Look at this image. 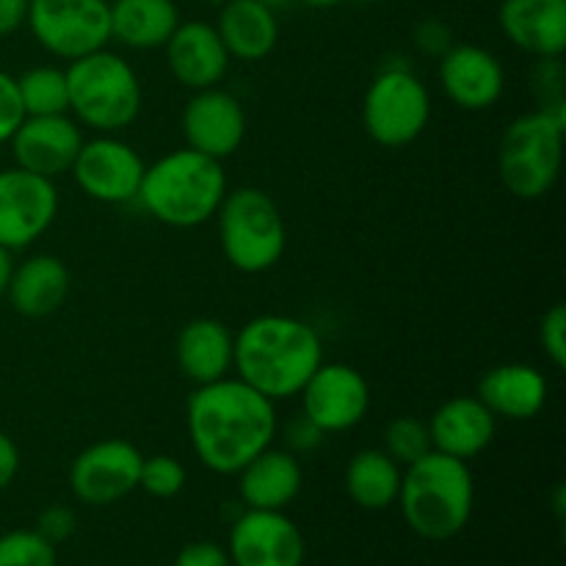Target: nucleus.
Segmentation results:
<instances>
[{"label": "nucleus", "mask_w": 566, "mask_h": 566, "mask_svg": "<svg viewBox=\"0 0 566 566\" xmlns=\"http://www.w3.org/2000/svg\"><path fill=\"white\" fill-rule=\"evenodd\" d=\"M186 429L202 468L216 475H235L260 451L274 446L280 418L271 398L238 376H224L191 392Z\"/></svg>", "instance_id": "f257e3e1"}, {"label": "nucleus", "mask_w": 566, "mask_h": 566, "mask_svg": "<svg viewBox=\"0 0 566 566\" xmlns=\"http://www.w3.org/2000/svg\"><path fill=\"white\" fill-rule=\"evenodd\" d=\"M324 363V340L313 324L293 315H258L247 321L232 346V370L271 401L298 398Z\"/></svg>", "instance_id": "f03ea898"}, {"label": "nucleus", "mask_w": 566, "mask_h": 566, "mask_svg": "<svg viewBox=\"0 0 566 566\" xmlns=\"http://www.w3.org/2000/svg\"><path fill=\"white\" fill-rule=\"evenodd\" d=\"M221 160L191 147L171 149L144 169L136 202L144 213L171 230H193L216 219L227 197Z\"/></svg>", "instance_id": "7ed1b4c3"}, {"label": "nucleus", "mask_w": 566, "mask_h": 566, "mask_svg": "<svg viewBox=\"0 0 566 566\" xmlns=\"http://www.w3.org/2000/svg\"><path fill=\"white\" fill-rule=\"evenodd\" d=\"M396 506L415 536L426 542H451L468 528L475 509V481L470 462L429 451L407 464Z\"/></svg>", "instance_id": "20e7f679"}, {"label": "nucleus", "mask_w": 566, "mask_h": 566, "mask_svg": "<svg viewBox=\"0 0 566 566\" xmlns=\"http://www.w3.org/2000/svg\"><path fill=\"white\" fill-rule=\"evenodd\" d=\"M70 114L81 127L119 136L142 116L144 86L125 55L103 48L66 66Z\"/></svg>", "instance_id": "39448f33"}, {"label": "nucleus", "mask_w": 566, "mask_h": 566, "mask_svg": "<svg viewBox=\"0 0 566 566\" xmlns=\"http://www.w3.org/2000/svg\"><path fill=\"white\" fill-rule=\"evenodd\" d=\"M566 103L536 108L509 122L497 142L503 188L523 202L547 197L562 177Z\"/></svg>", "instance_id": "423d86ee"}, {"label": "nucleus", "mask_w": 566, "mask_h": 566, "mask_svg": "<svg viewBox=\"0 0 566 566\" xmlns=\"http://www.w3.org/2000/svg\"><path fill=\"white\" fill-rule=\"evenodd\" d=\"M216 224L224 260L241 274H265L285 254L287 227L282 210L260 188L241 186L227 191Z\"/></svg>", "instance_id": "0eeeda50"}, {"label": "nucleus", "mask_w": 566, "mask_h": 566, "mask_svg": "<svg viewBox=\"0 0 566 566\" xmlns=\"http://www.w3.org/2000/svg\"><path fill=\"white\" fill-rule=\"evenodd\" d=\"M431 122V94L409 64L381 66L363 99V125L379 147L401 149L418 142Z\"/></svg>", "instance_id": "6e6552de"}, {"label": "nucleus", "mask_w": 566, "mask_h": 566, "mask_svg": "<svg viewBox=\"0 0 566 566\" xmlns=\"http://www.w3.org/2000/svg\"><path fill=\"white\" fill-rule=\"evenodd\" d=\"M28 28L42 50L61 61H75L111 42L108 0H31Z\"/></svg>", "instance_id": "1a4fd4ad"}, {"label": "nucleus", "mask_w": 566, "mask_h": 566, "mask_svg": "<svg viewBox=\"0 0 566 566\" xmlns=\"http://www.w3.org/2000/svg\"><path fill=\"white\" fill-rule=\"evenodd\" d=\"M55 180L11 166L0 169V247L9 252L33 247L59 219Z\"/></svg>", "instance_id": "9d476101"}, {"label": "nucleus", "mask_w": 566, "mask_h": 566, "mask_svg": "<svg viewBox=\"0 0 566 566\" xmlns=\"http://www.w3.org/2000/svg\"><path fill=\"white\" fill-rule=\"evenodd\" d=\"M147 164L125 138L97 133L81 144L70 175L88 199L99 205L136 202Z\"/></svg>", "instance_id": "9b49d317"}, {"label": "nucleus", "mask_w": 566, "mask_h": 566, "mask_svg": "<svg viewBox=\"0 0 566 566\" xmlns=\"http://www.w3.org/2000/svg\"><path fill=\"white\" fill-rule=\"evenodd\" d=\"M142 451L127 440H99L70 464V490L83 506H114L138 490Z\"/></svg>", "instance_id": "f8f14e48"}, {"label": "nucleus", "mask_w": 566, "mask_h": 566, "mask_svg": "<svg viewBox=\"0 0 566 566\" xmlns=\"http://www.w3.org/2000/svg\"><path fill=\"white\" fill-rule=\"evenodd\" d=\"M298 398L304 418L313 420L329 437L363 423L370 409V385L354 365L321 363Z\"/></svg>", "instance_id": "ddd939ff"}, {"label": "nucleus", "mask_w": 566, "mask_h": 566, "mask_svg": "<svg viewBox=\"0 0 566 566\" xmlns=\"http://www.w3.org/2000/svg\"><path fill=\"white\" fill-rule=\"evenodd\" d=\"M227 556L232 566H304V534L285 512L243 509L232 520Z\"/></svg>", "instance_id": "4468645a"}, {"label": "nucleus", "mask_w": 566, "mask_h": 566, "mask_svg": "<svg viewBox=\"0 0 566 566\" xmlns=\"http://www.w3.org/2000/svg\"><path fill=\"white\" fill-rule=\"evenodd\" d=\"M180 127L186 147L208 158L224 160L241 149L249 122L235 94L221 86H210L191 92L182 108Z\"/></svg>", "instance_id": "2eb2a0df"}, {"label": "nucleus", "mask_w": 566, "mask_h": 566, "mask_svg": "<svg viewBox=\"0 0 566 566\" xmlns=\"http://www.w3.org/2000/svg\"><path fill=\"white\" fill-rule=\"evenodd\" d=\"M83 142V127L70 114H53L25 116L9 138V147L14 166L55 180L70 175Z\"/></svg>", "instance_id": "dca6fc26"}, {"label": "nucleus", "mask_w": 566, "mask_h": 566, "mask_svg": "<svg viewBox=\"0 0 566 566\" xmlns=\"http://www.w3.org/2000/svg\"><path fill=\"white\" fill-rule=\"evenodd\" d=\"M440 86L462 111H490L506 92V70L481 44H453L440 59Z\"/></svg>", "instance_id": "f3484780"}, {"label": "nucleus", "mask_w": 566, "mask_h": 566, "mask_svg": "<svg viewBox=\"0 0 566 566\" xmlns=\"http://www.w3.org/2000/svg\"><path fill=\"white\" fill-rule=\"evenodd\" d=\"M164 53L171 77L188 92L219 86L232 61L213 22L205 20H180L169 42L164 44Z\"/></svg>", "instance_id": "a211bd4d"}, {"label": "nucleus", "mask_w": 566, "mask_h": 566, "mask_svg": "<svg viewBox=\"0 0 566 566\" xmlns=\"http://www.w3.org/2000/svg\"><path fill=\"white\" fill-rule=\"evenodd\" d=\"M431 448L446 457L479 459L495 442L497 418L479 401V396L448 398L429 418Z\"/></svg>", "instance_id": "6ab92c4d"}, {"label": "nucleus", "mask_w": 566, "mask_h": 566, "mask_svg": "<svg viewBox=\"0 0 566 566\" xmlns=\"http://www.w3.org/2000/svg\"><path fill=\"white\" fill-rule=\"evenodd\" d=\"M497 22L509 42L534 59L566 50V0H501Z\"/></svg>", "instance_id": "aec40b11"}, {"label": "nucleus", "mask_w": 566, "mask_h": 566, "mask_svg": "<svg viewBox=\"0 0 566 566\" xmlns=\"http://www.w3.org/2000/svg\"><path fill=\"white\" fill-rule=\"evenodd\" d=\"M235 475L243 506L263 512H285L304 484V470L296 453L274 446L260 451Z\"/></svg>", "instance_id": "412c9836"}, {"label": "nucleus", "mask_w": 566, "mask_h": 566, "mask_svg": "<svg viewBox=\"0 0 566 566\" xmlns=\"http://www.w3.org/2000/svg\"><path fill=\"white\" fill-rule=\"evenodd\" d=\"M479 401L497 420H534L547 403V379L534 365H497L481 376Z\"/></svg>", "instance_id": "4be33fe9"}, {"label": "nucleus", "mask_w": 566, "mask_h": 566, "mask_svg": "<svg viewBox=\"0 0 566 566\" xmlns=\"http://www.w3.org/2000/svg\"><path fill=\"white\" fill-rule=\"evenodd\" d=\"M221 42L235 61H263L280 44V17L260 0H227L216 20Z\"/></svg>", "instance_id": "5701e85b"}, {"label": "nucleus", "mask_w": 566, "mask_h": 566, "mask_svg": "<svg viewBox=\"0 0 566 566\" xmlns=\"http://www.w3.org/2000/svg\"><path fill=\"white\" fill-rule=\"evenodd\" d=\"M235 335L230 326L216 318H193L177 335V368L193 385H210L232 370Z\"/></svg>", "instance_id": "b1692460"}, {"label": "nucleus", "mask_w": 566, "mask_h": 566, "mask_svg": "<svg viewBox=\"0 0 566 566\" xmlns=\"http://www.w3.org/2000/svg\"><path fill=\"white\" fill-rule=\"evenodd\" d=\"M11 307L25 318H48L64 307L70 296V271L55 254H31L14 265L9 282Z\"/></svg>", "instance_id": "393cba45"}, {"label": "nucleus", "mask_w": 566, "mask_h": 566, "mask_svg": "<svg viewBox=\"0 0 566 566\" xmlns=\"http://www.w3.org/2000/svg\"><path fill=\"white\" fill-rule=\"evenodd\" d=\"M180 25L175 0H114L111 42L127 50H160Z\"/></svg>", "instance_id": "a878e982"}, {"label": "nucleus", "mask_w": 566, "mask_h": 566, "mask_svg": "<svg viewBox=\"0 0 566 566\" xmlns=\"http://www.w3.org/2000/svg\"><path fill=\"white\" fill-rule=\"evenodd\" d=\"M403 468L381 448H363L346 468V492L365 512H385L396 506Z\"/></svg>", "instance_id": "bb28decb"}, {"label": "nucleus", "mask_w": 566, "mask_h": 566, "mask_svg": "<svg viewBox=\"0 0 566 566\" xmlns=\"http://www.w3.org/2000/svg\"><path fill=\"white\" fill-rule=\"evenodd\" d=\"M17 92L25 116L70 114V92H66V72L53 64L31 66L17 77Z\"/></svg>", "instance_id": "cd10ccee"}, {"label": "nucleus", "mask_w": 566, "mask_h": 566, "mask_svg": "<svg viewBox=\"0 0 566 566\" xmlns=\"http://www.w3.org/2000/svg\"><path fill=\"white\" fill-rule=\"evenodd\" d=\"M381 451L390 459H396L401 468L418 462L426 453L434 451V448H431L429 426L418 418H409V415L390 420V423L385 426V434H381Z\"/></svg>", "instance_id": "c85d7f7f"}, {"label": "nucleus", "mask_w": 566, "mask_h": 566, "mask_svg": "<svg viewBox=\"0 0 566 566\" xmlns=\"http://www.w3.org/2000/svg\"><path fill=\"white\" fill-rule=\"evenodd\" d=\"M0 566H59V547L36 528L0 534Z\"/></svg>", "instance_id": "c756f323"}, {"label": "nucleus", "mask_w": 566, "mask_h": 566, "mask_svg": "<svg viewBox=\"0 0 566 566\" xmlns=\"http://www.w3.org/2000/svg\"><path fill=\"white\" fill-rule=\"evenodd\" d=\"M186 464L175 457H166V453H155V457L144 459L142 462V475H138V490H144L147 495L158 497V501H171V497L180 495L186 490Z\"/></svg>", "instance_id": "7c9ffc66"}, {"label": "nucleus", "mask_w": 566, "mask_h": 566, "mask_svg": "<svg viewBox=\"0 0 566 566\" xmlns=\"http://www.w3.org/2000/svg\"><path fill=\"white\" fill-rule=\"evenodd\" d=\"M539 343L545 348V357L551 359L553 368H566V307L553 304L539 324Z\"/></svg>", "instance_id": "2f4dec72"}, {"label": "nucleus", "mask_w": 566, "mask_h": 566, "mask_svg": "<svg viewBox=\"0 0 566 566\" xmlns=\"http://www.w3.org/2000/svg\"><path fill=\"white\" fill-rule=\"evenodd\" d=\"M564 83H566V72L562 64V55H558V59H536L534 92L536 97H539V108L566 103Z\"/></svg>", "instance_id": "473e14b6"}, {"label": "nucleus", "mask_w": 566, "mask_h": 566, "mask_svg": "<svg viewBox=\"0 0 566 566\" xmlns=\"http://www.w3.org/2000/svg\"><path fill=\"white\" fill-rule=\"evenodd\" d=\"M412 42L429 59H442L457 44L453 42L451 25L446 20H440V17H426V20H420L412 31Z\"/></svg>", "instance_id": "72a5a7b5"}, {"label": "nucleus", "mask_w": 566, "mask_h": 566, "mask_svg": "<svg viewBox=\"0 0 566 566\" xmlns=\"http://www.w3.org/2000/svg\"><path fill=\"white\" fill-rule=\"evenodd\" d=\"M22 119H25V111H22L20 92H17V77L0 70V147L9 144Z\"/></svg>", "instance_id": "f704fd0d"}, {"label": "nucleus", "mask_w": 566, "mask_h": 566, "mask_svg": "<svg viewBox=\"0 0 566 566\" xmlns=\"http://www.w3.org/2000/svg\"><path fill=\"white\" fill-rule=\"evenodd\" d=\"M36 531L48 542H53L55 547L64 545L66 539H72L77 531V514L72 512L64 503H53V506L44 509L36 520Z\"/></svg>", "instance_id": "c9c22d12"}, {"label": "nucleus", "mask_w": 566, "mask_h": 566, "mask_svg": "<svg viewBox=\"0 0 566 566\" xmlns=\"http://www.w3.org/2000/svg\"><path fill=\"white\" fill-rule=\"evenodd\" d=\"M285 448L291 453H296V457H302V453H310L315 451V448L324 446L326 434L318 429V426L313 423L310 418H304V415H298V418H293L291 423L285 426Z\"/></svg>", "instance_id": "e433bc0d"}, {"label": "nucleus", "mask_w": 566, "mask_h": 566, "mask_svg": "<svg viewBox=\"0 0 566 566\" xmlns=\"http://www.w3.org/2000/svg\"><path fill=\"white\" fill-rule=\"evenodd\" d=\"M175 566H232L227 547L219 542H188L180 553H177Z\"/></svg>", "instance_id": "4c0bfd02"}, {"label": "nucleus", "mask_w": 566, "mask_h": 566, "mask_svg": "<svg viewBox=\"0 0 566 566\" xmlns=\"http://www.w3.org/2000/svg\"><path fill=\"white\" fill-rule=\"evenodd\" d=\"M20 473V448L6 431H0V492L9 490Z\"/></svg>", "instance_id": "58836bf2"}, {"label": "nucleus", "mask_w": 566, "mask_h": 566, "mask_svg": "<svg viewBox=\"0 0 566 566\" xmlns=\"http://www.w3.org/2000/svg\"><path fill=\"white\" fill-rule=\"evenodd\" d=\"M31 0H0V36H11L28 22Z\"/></svg>", "instance_id": "ea45409f"}, {"label": "nucleus", "mask_w": 566, "mask_h": 566, "mask_svg": "<svg viewBox=\"0 0 566 566\" xmlns=\"http://www.w3.org/2000/svg\"><path fill=\"white\" fill-rule=\"evenodd\" d=\"M11 274H14V252L0 247V296H6V291H9Z\"/></svg>", "instance_id": "a19ab883"}, {"label": "nucleus", "mask_w": 566, "mask_h": 566, "mask_svg": "<svg viewBox=\"0 0 566 566\" xmlns=\"http://www.w3.org/2000/svg\"><path fill=\"white\" fill-rule=\"evenodd\" d=\"M304 6H313V9H335V6L346 3V0H302Z\"/></svg>", "instance_id": "79ce46f5"}, {"label": "nucleus", "mask_w": 566, "mask_h": 566, "mask_svg": "<svg viewBox=\"0 0 566 566\" xmlns=\"http://www.w3.org/2000/svg\"><path fill=\"white\" fill-rule=\"evenodd\" d=\"M564 514H566V490L564 486H558L556 490V517L564 520Z\"/></svg>", "instance_id": "37998d69"}, {"label": "nucleus", "mask_w": 566, "mask_h": 566, "mask_svg": "<svg viewBox=\"0 0 566 566\" xmlns=\"http://www.w3.org/2000/svg\"><path fill=\"white\" fill-rule=\"evenodd\" d=\"M260 3L269 6V9H274V11H280V9H287V6H291L293 0H260Z\"/></svg>", "instance_id": "c03bdc74"}, {"label": "nucleus", "mask_w": 566, "mask_h": 566, "mask_svg": "<svg viewBox=\"0 0 566 566\" xmlns=\"http://www.w3.org/2000/svg\"><path fill=\"white\" fill-rule=\"evenodd\" d=\"M199 3H208V6H221V3H227V0H199Z\"/></svg>", "instance_id": "a18cd8bd"}, {"label": "nucleus", "mask_w": 566, "mask_h": 566, "mask_svg": "<svg viewBox=\"0 0 566 566\" xmlns=\"http://www.w3.org/2000/svg\"><path fill=\"white\" fill-rule=\"evenodd\" d=\"M363 3H376V0H363Z\"/></svg>", "instance_id": "49530a36"}]
</instances>
